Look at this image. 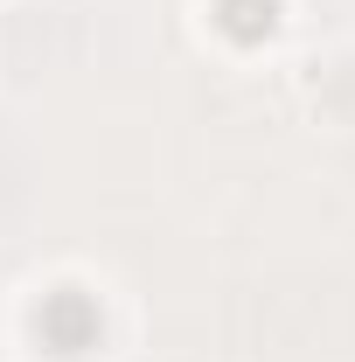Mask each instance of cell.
<instances>
[{"mask_svg": "<svg viewBox=\"0 0 355 362\" xmlns=\"http://www.w3.org/2000/svg\"><path fill=\"white\" fill-rule=\"evenodd\" d=\"M35 341H42L49 356H63V362L91 356V349L105 341L98 300H91L84 286H56V293H42V307H35Z\"/></svg>", "mask_w": 355, "mask_h": 362, "instance_id": "obj_1", "label": "cell"}, {"mask_svg": "<svg viewBox=\"0 0 355 362\" xmlns=\"http://www.w3.org/2000/svg\"><path fill=\"white\" fill-rule=\"evenodd\" d=\"M216 28L230 42H265L272 28H279V0H216Z\"/></svg>", "mask_w": 355, "mask_h": 362, "instance_id": "obj_2", "label": "cell"}]
</instances>
